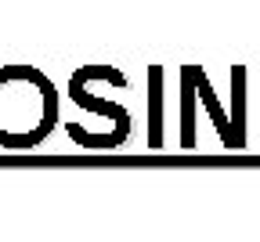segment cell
<instances>
[{
  "instance_id": "6da1fadb",
  "label": "cell",
  "mask_w": 260,
  "mask_h": 242,
  "mask_svg": "<svg viewBox=\"0 0 260 242\" xmlns=\"http://www.w3.org/2000/svg\"><path fill=\"white\" fill-rule=\"evenodd\" d=\"M54 127L58 87L32 65H0V148H37Z\"/></svg>"
},
{
  "instance_id": "7a4b0ae2",
  "label": "cell",
  "mask_w": 260,
  "mask_h": 242,
  "mask_svg": "<svg viewBox=\"0 0 260 242\" xmlns=\"http://www.w3.org/2000/svg\"><path fill=\"white\" fill-rule=\"evenodd\" d=\"M184 69H188V76H191V83H195V94H199L203 109L210 112V119H213V127H217V134H220V145H224V148H239V141H235V127H232V112H224L220 98L213 94L210 76L203 73V65H184Z\"/></svg>"
},
{
  "instance_id": "3957f363",
  "label": "cell",
  "mask_w": 260,
  "mask_h": 242,
  "mask_svg": "<svg viewBox=\"0 0 260 242\" xmlns=\"http://www.w3.org/2000/svg\"><path fill=\"white\" fill-rule=\"evenodd\" d=\"M69 98L76 101L80 109H87V112H94V116H105V119H112L119 130H130V112L123 109V105H116V101H109V98H98L94 90H87V83L73 73L69 76Z\"/></svg>"
},
{
  "instance_id": "277c9868",
  "label": "cell",
  "mask_w": 260,
  "mask_h": 242,
  "mask_svg": "<svg viewBox=\"0 0 260 242\" xmlns=\"http://www.w3.org/2000/svg\"><path fill=\"white\" fill-rule=\"evenodd\" d=\"M148 148H162V65H148Z\"/></svg>"
},
{
  "instance_id": "5b68a950",
  "label": "cell",
  "mask_w": 260,
  "mask_h": 242,
  "mask_svg": "<svg viewBox=\"0 0 260 242\" xmlns=\"http://www.w3.org/2000/svg\"><path fill=\"white\" fill-rule=\"evenodd\" d=\"M177 90H181V112H177L181 116V148H195V105H199V94H195L188 69H181Z\"/></svg>"
},
{
  "instance_id": "8992f818",
  "label": "cell",
  "mask_w": 260,
  "mask_h": 242,
  "mask_svg": "<svg viewBox=\"0 0 260 242\" xmlns=\"http://www.w3.org/2000/svg\"><path fill=\"white\" fill-rule=\"evenodd\" d=\"M232 127L242 148L246 145V65H232Z\"/></svg>"
}]
</instances>
